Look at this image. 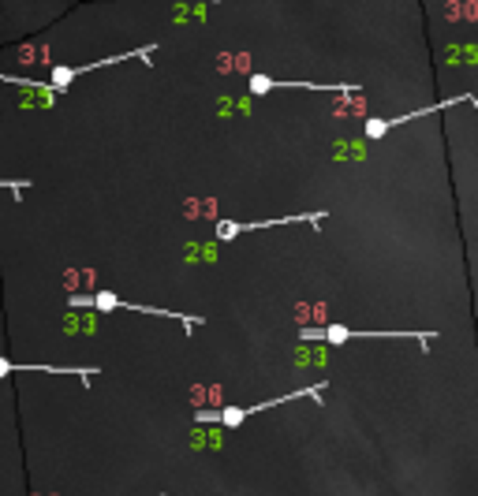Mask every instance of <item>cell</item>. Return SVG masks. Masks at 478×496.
Masks as SVG:
<instances>
[{"label":"cell","instance_id":"cell-1","mask_svg":"<svg viewBox=\"0 0 478 496\" xmlns=\"http://www.w3.org/2000/svg\"><path fill=\"white\" fill-rule=\"evenodd\" d=\"M385 127H393V120H370V123H366V131H370L374 138H381V135H385Z\"/></svg>","mask_w":478,"mask_h":496}]
</instances>
